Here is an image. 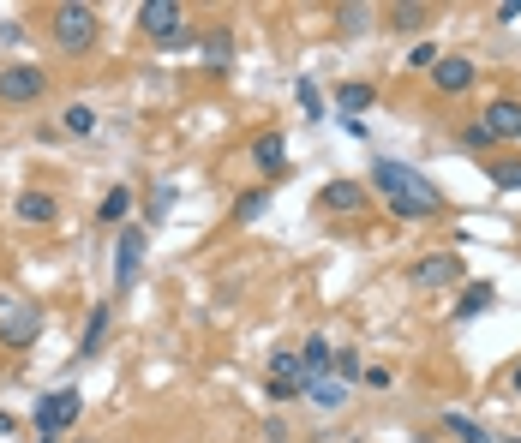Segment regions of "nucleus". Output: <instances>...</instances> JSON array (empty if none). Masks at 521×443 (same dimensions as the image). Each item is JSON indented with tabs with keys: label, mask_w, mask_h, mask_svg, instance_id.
Returning <instances> with one entry per match:
<instances>
[{
	"label": "nucleus",
	"mask_w": 521,
	"mask_h": 443,
	"mask_svg": "<svg viewBox=\"0 0 521 443\" xmlns=\"http://www.w3.org/2000/svg\"><path fill=\"white\" fill-rule=\"evenodd\" d=\"M438 60H444V48H438L432 36H426V42H414V54H408V66H414V72H432Z\"/></svg>",
	"instance_id": "nucleus-25"
},
{
	"label": "nucleus",
	"mask_w": 521,
	"mask_h": 443,
	"mask_svg": "<svg viewBox=\"0 0 521 443\" xmlns=\"http://www.w3.org/2000/svg\"><path fill=\"white\" fill-rule=\"evenodd\" d=\"M36 336H42V312H36V306H12V312L0 318V342H6V348H30Z\"/></svg>",
	"instance_id": "nucleus-10"
},
{
	"label": "nucleus",
	"mask_w": 521,
	"mask_h": 443,
	"mask_svg": "<svg viewBox=\"0 0 521 443\" xmlns=\"http://www.w3.org/2000/svg\"><path fill=\"white\" fill-rule=\"evenodd\" d=\"M330 366H336V378H342V384H354V378H366V366H360V354H354V348H342V354H336Z\"/></svg>",
	"instance_id": "nucleus-28"
},
{
	"label": "nucleus",
	"mask_w": 521,
	"mask_h": 443,
	"mask_svg": "<svg viewBox=\"0 0 521 443\" xmlns=\"http://www.w3.org/2000/svg\"><path fill=\"white\" fill-rule=\"evenodd\" d=\"M318 210L354 216V210H366V186H360V180H330V186L318 192Z\"/></svg>",
	"instance_id": "nucleus-12"
},
{
	"label": "nucleus",
	"mask_w": 521,
	"mask_h": 443,
	"mask_svg": "<svg viewBox=\"0 0 521 443\" xmlns=\"http://www.w3.org/2000/svg\"><path fill=\"white\" fill-rule=\"evenodd\" d=\"M510 443H521V438H510Z\"/></svg>",
	"instance_id": "nucleus-34"
},
{
	"label": "nucleus",
	"mask_w": 521,
	"mask_h": 443,
	"mask_svg": "<svg viewBox=\"0 0 521 443\" xmlns=\"http://www.w3.org/2000/svg\"><path fill=\"white\" fill-rule=\"evenodd\" d=\"M78 414H84V396H78V390H48V396L30 408V426H36L42 438H60L66 426H78Z\"/></svg>",
	"instance_id": "nucleus-4"
},
{
	"label": "nucleus",
	"mask_w": 521,
	"mask_h": 443,
	"mask_svg": "<svg viewBox=\"0 0 521 443\" xmlns=\"http://www.w3.org/2000/svg\"><path fill=\"white\" fill-rule=\"evenodd\" d=\"M126 210H132V192H126V186H114V192L102 198V210H96V222H120Z\"/></svg>",
	"instance_id": "nucleus-24"
},
{
	"label": "nucleus",
	"mask_w": 521,
	"mask_h": 443,
	"mask_svg": "<svg viewBox=\"0 0 521 443\" xmlns=\"http://www.w3.org/2000/svg\"><path fill=\"white\" fill-rule=\"evenodd\" d=\"M264 204H270V186H252V192H240V198H234V216H240V222H258V216H264Z\"/></svg>",
	"instance_id": "nucleus-21"
},
{
	"label": "nucleus",
	"mask_w": 521,
	"mask_h": 443,
	"mask_svg": "<svg viewBox=\"0 0 521 443\" xmlns=\"http://www.w3.org/2000/svg\"><path fill=\"white\" fill-rule=\"evenodd\" d=\"M12 432H18V420H12V414H0V438H12Z\"/></svg>",
	"instance_id": "nucleus-31"
},
{
	"label": "nucleus",
	"mask_w": 521,
	"mask_h": 443,
	"mask_svg": "<svg viewBox=\"0 0 521 443\" xmlns=\"http://www.w3.org/2000/svg\"><path fill=\"white\" fill-rule=\"evenodd\" d=\"M270 402H288V396H306V366H300V354H276L270 360Z\"/></svg>",
	"instance_id": "nucleus-7"
},
{
	"label": "nucleus",
	"mask_w": 521,
	"mask_h": 443,
	"mask_svg": "<svg viewBox=\"0 0 521 443\" xmlns=\"http://www.w3.org/2000/svg\"><path fill=\"white\" fill-rule=\"evenodd\" d=\"M510 390H516V396H521V360H516V366H510Z\"/></svg>",
	"instance_id": "nucleus-32"
},
{
	"label": "nucleus",
	"mask_w": 521,
	"mask_h": 443,
	"mask_svg": "<svg viewBox=\"0 0 521 443\" xmlns=\"http://www.w3.org/2000/svg\"><path fill=\"white\" fill-rule=\"evenodd\" d=\"M492 306H498V288H492V282H474V288H462L456 318H480V312H492Z\"/></svg>",
	"instance_id": "nucleus-16"
},
{
	"label": "nucleus",
	"mask_w": 521,
	"mask_h": 443,
	"mask_svg": "<svg viewBox=\"0 0 521 443\" xmlns=\"http://www.w3.org/2000/svg\"><path fill=\"white\" fill-rule=\"evenodd\" d=\"M306 402L324 408V414H336V408H348V384L330 378V372H318V378H306Z\"/></svg>",
	"instance_id": "nucleus-14"
},
{
	"label": "nucleus",
	"mask_w": 521,
	"mask_h": 443,
	"mask_svg": "<svg viewBox=\"0 0 521 443\" xmlns=\"http://www.w3.org/2000/svg\"><path fill=\"white\" fill-rule=\"evenodd\" d=\"M12 216H18V222H36V228H48V222L60 216V198H54V192H18V198H12Z\"/></svg>",
	"instance_id": "nucleus-13"
},
{
	"label": "nucleus",
	"mask_w": 521,
	"mask_h": 443,
	"mask_svg": "<svg viewBox=\"0 0 521 443\" xmlns=\"http://www.w3.org/2000/svg\"><path fill=\"white\" fill-rule=\"evenodd\" d=\"M492 186H498V192H521V156L492 162Z\"/></svg>",
	"instance_id": "nucleus-23"
},
{
	"label": "nucleus",
	"mask_w": 521,
	"mask_h": 443,
	"mask_svg": "<svg viewBox=\"0 0 521 443\" xmlns=\"http://www.w3.org/2000/svg\"><path fill=\"white\" fill-rule=\"evenodd\" d=\"M492 144H498V138H492L486 120H468V126H462V150H492Z\"/></svg>",
	"instance_id": "nucleus-27"
},
{
	"label": "nucleus",
	"mask_w": 521,
	"mask_h": 443,
	"mask_svg": "<svg viewBox=\"0 0 521 443\" xmlns=\"http://www.w3.org/2000/svg\"><path fill=\"white\" fill-rule=\"evenodd\" d=\"M468 84H474V60H468V54H444V60L432 66V90H438V96H462Z\"/></svg>",
	"instance_id": "nucleus-9"
},
{
	"label": "nucleus",
	"mask_w": 521,
	"mask_h": 443,
	"mask_svg": "<svg viewBox=\"0 0 521 443\" xmlns=\"http://www.w3.org/2000/svg\"><path fill=\"white\" fill-rule=\"evenodd\" d=\"M294 96H300L306 120H324V96H318V84H312V78H300V84H294Z\"/></svg>",
	"instance_id": "nucleus-26"
},
{
	"label": "nucleus",
	"mask_w": 521,
	"mask_h": 443,
	"mask_svg": "<svg viewBox=\"0 0 521 443\" xmlns=\"http://www.w3.org/2000/svg\"><path fill=\"white\" fill-rule=\"evenodd\" d=\"M42 90H48V72H42V66H6V72H0V102H12V108L36 102Z\"/></svg>",
	"instance_id": "nucleus-6"
},
{
	"label": "nucleus",
	"mask_w": 521,
	"mask_h": 443,
	"mask_svg": "<svg viewBox=\"0 0 521 443\" xmlns=\"http://www.w3.org/2000/svg\"><path fill=\"white\" fill-rule=\"evenodd\" d=\"M144 252H150L144 228H120V246H114V288H120V294H132V288H138V270H144Z\"/></svg>",
	"instance_id": "nucleus-5"
},
{
	"label": "nucleus",
	"mask_w": 521,
	"mask_h": 443,
	"mask_svg": "<svg viewBox=\"0 0 521 443\" xmlns=\"http://www.w3.org/2000/svg\"><path fill=\"white\" fill-rule=\"evenodd\" d=\"M252 162H258L270 180H282V174H288V138H282V132H258V138H252Z\"/></svg>",
	"instance_id": "nucleus-11"
},
{
	"label": "nucleus",
	"mask_w": 521,
	"mask_h": 443,
	"mask_svg": "<svg viewBox=\"0 0 521 443\" xmlns=\"http://www.w3.org/2000/svg\"><path fill=\"white\" fill-rule=\"evenodd\" d=\"M372 186H378V198H384L402 222H432V216L444 210V192H438L420 168H408V162H396V156H378V162H372Z\"/></svg>",
	"instance_id": "nucleus-1"
},
{
	"label": "nucleus",
	"mask_w": 521,
	"mask_h": 443,
	"mask_svg": "<svg viewBox=\"0 0 521 443\" xmlns=\"http://www.w3.org/2000/svg\"><path fill=\"white\" fill-rule=\"evenodd\" d=\"M444 432H450V438H462V443H492V432H486V426H474L468 414H444Z\"/></svg>",
	"instance_id": "nucleus-20"
},
{
	"label": "nucleus",
	"mask_w": 521,
	"mask_h": 443,
	"mask_svg": "<svg viewBox=\"0 0 521 443\" xmlns=\"http://www.w3.org/2000/svg\"><path fill=\"white\" fill-rule=\"evenodd\" d=\"M372 96H378L372 84H342V90H336V102H342V114H348V120H360V114L372 108Z\"/></svg>",
	"instance_id": "nucleus-18"
},
{
	"label": "nucleus",
	"mask_w": 521,
	"mask_h": 443,
	"mask_svg": "<svg viewBox=\"0 0 521 443\" xmlns=\"http://www.w3.org/2000/svg\"><path fill=\"white\" fill-rule=\"evenodd\" d=\"M42 443H54V438H42Z\"/></svg>",
	"instance_id": "nucleus-33"
},
{
	"label": "nucleus",
	"mask_w": 521,
	"mask_h": 443,
	"mask_svg": "<svg viewBox=\"0 0 521 443\" xmlns=\"http://www.w3.org/2000/svg\"><path fill=\"white\" fill-rule=\"evenodd\" d=\"M330 360H336V354H330V342H324V336H312V342H306V354H300V366H306V378H318V372H330Z\"/></svg>",
	"instance_id": "nucleus-22"
},
{
	"label": "nucleus",
	"mask_w": 521,
	"mask_h": 443,
	"mask_svg": "<svg viewBox=\"0 0 521 443\" xmlns=\"http://www.w3.org/2000/svg\"><path fill=\"white\" fill-rule=\"evenodd\" d=\"M390 18H396V30H426V18H432V12H426V6H396Z\"/></svg>",
	"instance_id": "nucleus-29"
},
{
	"label": "nucleus",
	"mask_w": 521,
	"mask_h": 443,
	"mask_svg": "<svg viewBox=\"0 0 521 443\" xmlns=\"http://www.w3.org/2000/svg\"><path fill=\"white\" fill-rule=\"evenodd\" d=\"M60 126H66L72 138H90V132H96V108H90V102H72V108L60 114Z\"/></svg>",
	"instance_id": "nucleus-19"
},
{
	"label": "nucleus",
	"mask_w": 521,
	"mask_h": 443,
	"mask_svg": "<svg viewBox=\"0 0 521 443\" xmlns=\"http://www.w3.org/2000/svg\"><path fill=\"white\" fill-rule=\"evenodd\" d=\"M486 126H492V138H521V102L516 96H498L486 108Z\"/></svg>",
	"instance_id": "nucleus-15"
},
{
	"label": "nucleus",
	"mask_w": 521,
	"mask_h": 443,
	"mask_svg": "<svg viewBox=\"0 0 521 443\" xmlns=\"http://www.w3.org/2000/svg\"><path fill=\"white\" fill-rule=\"evenodd\" d=\"M138 30H144L150 42H162V48H180V42H186V6H174V0H144V6H138Z\"/></svg>",
	"instance_id": "nucleus-2"
},
{
	"label": "nucleus",
	"mask_w": 521,
	"mask_h": 443,
	"mask_svg": "<svg viewBox=\"0 0 521 443\" xmlns=\"http://www.w3.org/2000/svg\"><path fill=\"white\" fill-rule=\"evenodd\" d=\"M90 42H96V12L78 6V0L54 6V48H60V54H84Z\"/></svg>",
	"instance_id": "nucleus-3"
},
{
	"label": "nucleus",
	"mask_w": 521,
	"mask_h": 443,
	"mask_svg": "<svg viewBox=\"0 0 521 443\" xmlns=\"http://www.w3.org/2000/svg\"><path fill=\"white\" fill-rule=\"evenodd\" d=\"M108 318H114V306H90V324H84V336H78V360H90V354L102 348V336H108Z\"/></svg>",
	"instance_id": "nucleus-17"
},
{
	"label": "nucleus",
	"mask_w": 521,
	"mask_h": 443,
	"mask_svg": "<svg viewBox=\"0 0 521 443\" xmlns=\"http://www.w3.org/2000/svg\"><path fill=\"white\" fill-rule=\"evenodd\" d=\"M408 276H414V288H450V282H462V258H456V252H432V258H420Z\"/></svg>",
	"instance_id": "nucleus-8"
},
{
	"label": "nucleus",
	"mask_w": 521,
	"mask_h": 443,
	"mask_svg": "<svg viewBox=\"0 0 521 443\" xmlns=\"http://www.w3.org/2000/svg\"><path fill=\"white\" fill-rule=\"evenodd\" d=\"M366 384H372V390H390L396 378H390V366H366Z\"/></svg>",
	"instance_id": "nucleus-30"
}]
</instances>
